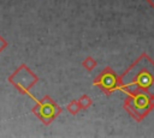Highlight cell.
Instances as JSON below:
<instances>
[{
  "label": "cell",
  "instance_id": "cell-5",
  "mask_svg": "<svg viewBox=\"0 0 154 138\" xmlns=\"http://www.w3.org/2000/svg\"><path fill=\"white\" fill-rule=\"evenodd\" d=\"M94 86H97L101 89V91L109 96L111 94H113L114 91L119 90L120 83H119V76L116 73V71L113 68H111L109 66H106L99 74L97 77L94 79L93 82Z\"/></svg>",
  "mask_w": 154,
  "mask_h": 138
},
{
  "label": "cell",
  "instance_id": "cell-7",
  "mask_svg": "<svg viewBox=\"0 0 154 138\" xmlns=\"http://www.w3.org/2000/svg\"><path fill=\"white\" fill-rule=\"evenodd\" d=\"M96 65H97V62H96V60L93 58V56H87L83 61H82V66L87 70V71H93L95 67H96Z\"/></svg>",
  "mask_w": 154,
  "mask_h": 138
},
{
  "label": "cell",
  "instance_id": "cell-2",
  "mask_svg": "<svg viewBox=\"0 0 154 138\" xmlns=\"http://www.w3.org/2000/svg\"><path fill=\"white\" fill-rule=\"evenodd\" d=\"M128 96L124 100V109L136 121H142L154 109V95H150L143 90H132L126 92Z\"/></svg>",
  "mask_w": 154,
  "mask_h": 138
},
{
  "label": "cell",
  "instance_id": "cell-4",
  "mask_svg": "<svg viewBox=\"0 0 154 138\" xmlns=\"http://www.w3.org/2000/svg\"><path fill=\"white\" fill-rule=\"evenodd\" d=\"M35 106L32 107L31 112L45 124L49 125L60 113H61V107L48 95L43 96L41 100H36Z\"/></svg>",
  "mask_w": 154,
  "mask_h": 138
},
{
  "label": "cell",
  "instance_id": "cell-3",
  "mask_svg": "<svg viewBox=\"0 0 154 138\" xmlns=\"http://www.w3.org/2000/svg\"><path fill=\"white\" fill-rule=\"evenodd\" d=\"M8 82H10L20 94L29 95L31 98L35 100V97L30 94V89L38 82V77H37L25 64H22V65L8 77Z\"/></svg>",
  "mask_w": 154,
  "mask_h": 138
},
{
  "label": "cell",
  "instance_id": "cell-10",
  "mask_svg": "<svg viewBox=\"0 0 154 138\" xmlns=\"http://www.w3.org/2000/svg\"><path fill=\"white\" fill-rule=\"evenodd\" d=\"M147 2H148V5L152 7V8H154V0H146Z\"/></svg>",
  "mask_w": 154,
  "mask_h": 138
},
{
  "label": "cell",
  "instance_id": "cell-8",
  "mask_svg": "<svg viewBox=\"0 0 154 138\" xmlns=\"http://www.w3.org/2000/svg\"><path fill=\"white\" fill-rule=\"evenodd\" d=\"M66 109H67V112H69L70 114L77 115L78 112L81 110V107H79V104H78V101H77V100H72L70 103H67Z\"/></svg>",
  "mask_w": 154,
  "mask_h": 138
},
{
  "label": "cell",
  "instance_id": "cell-1",
  "mask_svg": "<svg viewBox=\"0 0 154 138\" xmlns=\"http://www.w3.org/2000/svg\"><path fill=\"white\" fill-rule=\"evenodd\" d=\"M119 90L129 92L132 90H143L154 95V61L147 53H142L126 71L119 76Z\"/></svg>",
  "mask_w": 154,
  "mask_h": 138
},
{
  "label": "cell",
  "instance_id": "cell-6",
  "mask_svg": "<svg viewBox=\"0 0 154 138\" xmlns=\"http://www.w3.org/2000/svg\"><path fill=\"white\" fill-rule=\"evenodd\" d=\"M77 101H78V104H79L81 109H88V108L93 104V100H91V97H90L89 95H87V94L82 95Z\"/></svg>",
  "mask_w": 154,
  "mask_h": 138
},
{
  "label": "cell",
  "instance_id": "cell-9",
  "mask_svg": "<svg viewBox=\"0 0 154 138\" xmlns=\"http://www.w3.org/2000/svg\"><path fill=\"white\" fill-rule=\"evenodd\" d=\"M6 47H7V41H6L5 38H2L1 35H0V53H1Z\"/></svg>",
  "mask_w": 154,
  "mask_h": 138
}]
</instances>
